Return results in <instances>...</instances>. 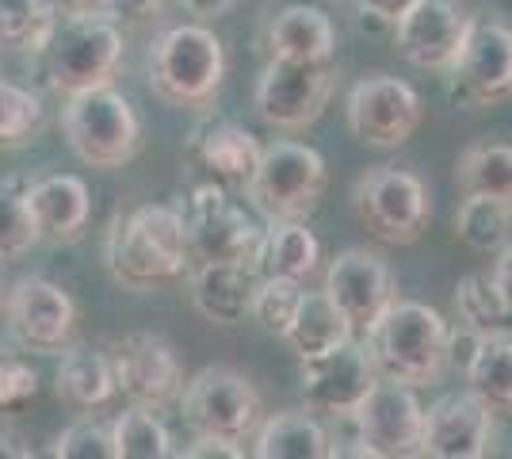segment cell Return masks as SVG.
I'll list each match as a JSON object with an SVG mask.
<instances>
[{"label": "cell", "instance_id": "obj_1", "mask_svg": "<svg viewBox=\"0 0 512 459\" xmlns=\"http://www.w3.org/2000/svg\"><path fill=\"white\" fill-rule=\"evenodd\" d=\"M104 257L111 280L127 291H153L180 280L192 261L184 215L176 203H146L107 226Z\"/></svg>", "mask_w": 512, "mask_h": 459}, {"label": "cell", "instance_id": "obj_2", "mask_svg": "<svg viewBox=\"0 0 512 459\" xmlns=\"http://www.w3.org/2000/svg\"><path fill=\"white\" fill-rule=\"evenodd\" d=\"M448 333L440 310L428 303H394L363 329V349L383 379L428 387L451 368Z\"/></svg>", "mask_w": 512, "mask_h": 459}, {"label": "cell", "instance_id": "obj_3", "mask_svg": "<svg viewBox=\"0 0 512 459\" xmlns=\"http://www.w3.org/2000/svg\"><path fill=\"white\" fill-rule=\"evenodd\" d=\"M123 31L107 12H58L43 43L46 85L62 96L111 85L123 66Z\"/></svg>", "mask_w": 512, "mask_h": 459}, {"label": "cell", "instance_id": "obj_4", "mask_svg": "<svg viewBox=\"0 0 512 459\" xmlns=\"http://www.w3.org/2000/svg\"><path fill=\"white\" fill-rule=\"evenodd\" d=\"M226 77V46L207 23L165 27L150 46V88L172 108L207 104Z\"/></svg>", "mask_w": 512, "mask_h": 459}, {"label": "cell", "instance_id": "obj_5", "mask_svg": "<svg viewBox=\"0 0 512 459\" xmlns=\"http://www.w3.org/2000/svg\"><path fill=\"white\" fill-rule=\"evenodd\" d=\"M62 131L69 150L92 169H123L142 150V123L127 96L111 85L65 96Z\"/></svg>", "mask_w": 512, "mask_h": 459}, {"label": "cell", "instance_id": "obj_6", "mask_svg": "<svg viewBox=\"0 0 512 459\" xmlns=\"http://www.w3.org/2000/svg\"><path fill=\"white\" fill-rule=\"evenodd\" d=\"M329 188V165L314 146L279 138L260 150L245 196L264 219H310Z\"/></svg>", "mask_w": 512, "mask_h": 459}, {"label": "cell", "instance_id": "obj_7", "mask_svg": "<svg viewBox=\"0 0 512 459\" xmlns=\"http://www.w3.org/2000/svg\"><path fill=\"white\" fill-rule=\"evenodd\" d=\"M180 417L195 437H222L245 444L264 417V398L249 375L226 364H211L184 383Z\"/></svg>", "mask_w": 512, "mask_h": 459}, {"label": "cell", "instance_id": "obj_8", "mask_svg": "<svg viewBox=\"0 0 512 459\" xmlns=\"http://www.w3.org/2000/svg\"><path fill=\"white\" fill-rule=\"evenodd\" d=\"M352 207L363 230L383 245L421 241L432 219V203H428V188L421 184V176L409 169H394V165L367 169L356 180Z\"/></svg>", "mask_w": 512, "mask_h": 459}, {"label": "cell", "instance_id": "obj_9", "mask_svg": "<svg viewBox=\"0 0 512 459\" xmlns=\"http://www.w3.org/2000/svg\"><path fill=\"white\" fill-rule=\"evenodd\" d=\"M180 215L188 230L195 261H237L256 268V249H260V226H256L245 207L237 203L226 184H195L188 196H180Z\"/></svg>", "mask_w": 512, "mask_h": 459}, {"label": "cell", "instance_id": "obj_10", "mask_svg": "<svg viewBox=\"0 0 512 459\" xmlns=\"http://www.w3.org/2000/svg\"><path fill=\"white\" fill-rule=\"evenodd\" d=\"M344 119L360 146L398 150L417 134L425 108H421V96L413 85L390 77V73H375V77H363L352 85L348 100H344Z\"/></svg>", "mask_w": 512, "mask_h": 459}, {"label": "cell", "instance_id": "obj_11", "mask_svg": "<svg viewBox=\"0 0 512 459\" xmlns=\"http://www.w3.org/2000/svg\"><path fill=\"white\" fill-rule=\"evenodd\" d=\"M360 437L363 459H413L421 456L425 440V406L417 398V387L383 379L371 387L363 406L348 417Z\"/></svg>", "mask_w": 512, "mask_h": 459}, {"label": "cell", "instance_id": "obj_12", "mask_svg": "<svg viewBox=\"0 0 512 459\" xmlns=\"http://www.w3.org/2000/svg\"><path fill=\"white\" fill-rule=\"evenodd\" d=\"M4 318L8 337L35 356H62L77 333V303L50 276H20L4 299Z\"/></svg>", "mask_w": 512, "mask_h": 459}, {"label": "cell", "instance_id": "obj_13", "mask_svg": "<svg viewBox=\"0 0 512 459\" xmlns=\"http://www.w3.org/2000/svg\"><path fill=\"white\" fill-rule=\"evenodd\" d=\"M337 85V62H283L272 58L256 81V115L276 131H302L318 119Z\"/></svg>", "mask_w": 512, "mask_h": 459}, {"label": "cell", "instance_id": "obj_14", "mask_svg": "<svg viewBox=\"0 0 512 459\" xmlns=\"http://www.w3.org/2000/svg\"><path fill=\"white\" fill-rule=\"evenodd\" d=\"M451 100L459 108H493L512 96V27L470 20L459 58L451 62Z\"/></svg>", "mask_w": 512, "mask_h": 459}, {"label": "cell", "instance_id": "obj_15", "mask_svg": "<svg viewBox=\"0 0 512 459\" xmlns=\"http://www.w3.org/2000/svg\"><path fill=\"white\" fill-rule=\"evenodd\" d=\"M111 368H115V387L130 406L146 410H165L180 402L184 391V364L161 333H127L123 341L111 345Z\"/></svg>", "mask_w": 512, "mask_h": 459}, {"label": "cell", "instance_id": "obj_16", "mask_svg": "<svg viewBox=\"0 0 512 459\" xmlns=\"http://www.w3.org/2000/svg\"><path fill=\"white\" fill-rule=\"evenodd\" d=\"M299 364V387L306 410L333 417V421L356 414L363 398L371 394V387L379 383V372L356 337L337 345V349L321 352V356H306Z\"/></svg>", "mask_w": 512, "mask_h": 459}, {"label": "cell", "instance_id": "obj_17", "mask_svg": "<svg viewBox=\"0 0 512 459\" xmlns=\"http://www.w3.org/2000/svg\"><path fill=\"white\" fill-rule=\"evenodd\" d=\"M325 295L341 306L344 318L363 333L398 299V284H394L390 264L375 249L352 245V249L337 253L325 268Z\"/></svg>", "mask_w": 512, "mask_h": 459}, {"label": "cell", "instance_id": "obj_18", "mask_svg": "<svg viewBox=\"0 0 512 459\" xmlns=\"http://www.w3.org/2000/svg\"><path fill=\"white\" fill-rule=\"evenodd\" d=\"M493 452V410L470 391L444 394L425 410L421 456L482 459Z\"/></svg>", "mask_w": 512, "mask_h": 459}, {"label": "cell", "instance_id": "obj_19", "mask_svg": "<svg viewBox=\"0 0 512 459\" xmlns=\"http://www.w3.org/2000/svg\"><path fill=\"white\" fill-rule=\"evenodd\" d=\"M470 16L459 12L451 0H413L406 16L394 23V39L409 66L417 69H451L467 39Z\"/></svg>", "mask_w": 512, "mask_h": 459}, {"label": "cell", "instance_id": "obj_20", "mask_svg": "<svg viewBox=\"0 0 512 459\" xmlns=\"http://www.w3.org/2000/svg\"><path fill=\"white\" fill-rule=\"evenodd\" d=\"M31 215L39 241L50 245H77L88 230L92 199L88 184L73 173H50L31 180Z\"/></svg>", "mask_w": 512, "mask_h": 459}, {"label": "cell", "instance_id": "obj_21", "mask_svg": "<svg viewBox=\"0 0 512 459\" xmlns=\"http://www.w3.org/2000/svg\"><path fill=\"white\" fill-rule=\"evenodd\" d=\"M260 150L264 146L256 142V134H249L230 119H203L188 138V157L226 188L249 184L256 161H260Z\"/></svg>", "mask_w": 512, "mask_h": 459}, {"label": "cell", "instance_id": "obj_22", "mask_svg": "<svg viewBox=\"0 0 512 459\" xmlns=\"http://www.w3.org/2000/svg\"><path fill=\"white\" fill-rule=\"evenodd\" d=\"M260 284L253 264L199 261L192 272V303L211 326H241L253 310V291Z\"/></svg>", "mask_w": 512, "mask_h": 459}, {"label": "cell", "instance_id": "obj_23", "mask_svg": "<svg viewBox=\"0 0 512 459\" xmlns=\"http://www.w3.org/2000/svg\"><path fill=\"white\" fill-rule=\"evenodd\" d=\"M268 50L283 62H337V27L318 4H287L268 23Z\"/></svg>", "mask_w": 512, "mask_h": 459}, {"label": "cell", "instance_id": "obj_24", "mask_svg": "<svg viewBox=\"0 0 512 459\" xmlns=\"http://www.w3.org/2000/svg\"><path fill=\"white\" fill-rule=\"evenodd\" d=\"M321 261L318 238L306 230L302 219H268L256 249V276H272V280H295L306 284Z\"/></svg>", "mask_w": 512, "mask_h": 459}, {"label": "cell", "instance_id": "obj_25", "mask_svg": "<svg viewBox=\"0 0 512 459\" xmlns=\"http://www.w3.org/2000/svg\"><path fill=\"white\" fill-rule=\"evenodd\" d=\"M54 394L62 398L69 410H81V414L104 410L107 402L119 394L111 356L100 349H88V345L62 349V364L54 372Z\"/></svg>", "mask_w": 512, "mask_h": 459}, {"label": "cell", "instance_id": "obj_26", "mask_svg": "<svg viewBox=\"0 0 512 459\" xmlns=\"http://www.w3.org/2000/svg\"><path fill=\"white\" fill-rule=\"evenodd\" d=\"M253 456L260 459H329L333 440L310 414L279 410L260 417L253 433Z\"/></svg>", "mask_w": 512, "mask_h": 459}, {"label": "cell", "instance_id": "obj_27", "mask_svg": "<svg viewBox=\"0 0 512 459\" xmlns=\"http://www.w3.org/2000/svg\"><path fill=\"white\" fill-rule=\"evenodd\" d=\"M356 337V326L344 318V310L329 295L321 291H302V303L295 310V322L283 333V341L291 345V352L306 360V356H321V352L337 349L344 341Z\"/></svg>", "mask_w": 512, "mask_h": 459}, {"label": "cell", "instance_id": "obj_28", "mask_svg": "<svg viewBox=\"0 0 512 459\" xmlns=\"http://www.w3.org/2000/svg\"><path fill=\"white\" fill-rule=\"evenodd\" d=\"M455 184L463 196H490L512 203V146H501V142L467 146L455 165Z\"/></svg>", "mask_w": 512, "mask_h": 459}, {"label": "cell", "instance_id": "obj_29", "mask_svg": "<svg viewBox=\"0 0 512 459\" xmlns=\"http://www.w3.org/2000/svg\"><path fill=\"white\" fill-rule=\"evenodd\" d=\"M455 314L478 337H512V306L493 287L490 272H470L455 284Z\"/></svg>", "mask_w": 512, "mask_h": 459}, {"label": "cell", "instance_id": "obj_30", "mask_svg": "<svg viewBox=\"0 0 512 459\" xmlns=\"http://www.w3.org/2000/svg\"><path fill=\"white\" fill-rule=\"evenodd\" d=\"M463 375L467 391L478 394L493 414L512 410V337H482Z\"/></svg>", "mask_w": 512, "mask_h": 459}, {"label": "cell", "instance_id": "obj_31", "mask_svg": "<svg viewBox=\"0 0 512 459\" xmlns=\"http://www.w3.org/2000/svg\"><path fill=\"white\" fill-rule=\"evenodd\" d=\"M39 245L35 215H31V180L0 176V261H20Z\"/></svg>", "mask_w": 512, "mask_h": 459}, {"label": "cell", "instance_id": "obj_32", "mask_svg": "<svg viewBox=\"0 0 512 459\" xmlns=\"http://www.w3.org/2000/svg\"><path fill=\"white\" fill-rule=\"evenodd\" d=\"M512 203L490 196H463L455 211V238L474 253H497L509 241Z\"/></svg>", "mask_w": 512, "mask_h": 459}, {"label": "cell", "instance_id": "obj_33", "mask_svg": "<svg viewBox=\"0 0 512 459\" xmlns=\"http://www.w3.org/2000/svg\"><path fill=\"white\" fill-rule=\"evenodd\" d=\"M54 16V0H0V54H39Z\"/></svg>", "mask_w": 512, "mask_h": 459}, {"label": "cell", "instance_id": "obj_34", "mask_svg": "<svg viewBox=\"0 0 512 459\" xmlns=\"http://www.w3.org/2000/svg\"><path fill=\"white\" fill-rule=\"evenodd\" d=\"M111 437H115V459H165L176 456L172 433L157 410L146 406H130L127 414L111 421Z\"/></svg>", "mask_w": 512, "mask_h": 459}, {"label": "cell", "instance_id": "obj_35", "mask_svg": "<svg viewBox=\"0 0 512 459\" xmlns=\"http://www.w3.org/2000/svg\"><path fill=\"white\" fill-rule=\"evenodd\" d=\"M43 131V100L23 85L0 81V150H20Z\"/></svg>", "mask_w": 512, "mask_h": 459}, {"label": "cell", "instance_id": "obj_36", "mask_svg": "<svg viewBox=\"0 0 512 459\" xmlns=\"http://www.w3.org/2000/svg\"><path fill=\"white\" fill-rule=\"evenodd\" d=\"M299 303H302V284L260 276V284H256V291H253V310H249V318H253L268 337H279V341H283V333L295 322Z\"/></svg>", "mask_w": 512, "mask_h": 459}, {"label": "cell", "instance_id": "obj_37", "mask_svg": "<svg viewBox=\"0 0 512 459\" xmlns=\"http://www.w3.org/2000/svg\"><path fill=\"white\" fill-rule=\"evenodd\" d=\"M39 394V372L12 337H0V417L20 414Z\"/></svg>", "mask_w": 512, "mask_h": 459}, {"label": "cell", "instance_id": "obj_38", "mask_svg": "<svg viewBox=\"0 0 512 459\" xmlns=\"http://www.w3.org/2000/svg\"><path fill=\"white\" fill-rule=\"evenodd\" d=\"M50 456L58 459H115V437H111V425L104 421H73L69 429H62L54 437Z\"/></svg>", "mask_w": 512, "mask_h": 459}, {"label": "cell", "instance_id": "obj_39", "mask_svg": "<svg viewBox=\"0 0 512 459\" xmlns=\"http://www.w3.org/2000/svg\"><path fill=\"white\" fill-rule=\"evenodd\" d=\"M176 456L188 459H241L245 456V444L237 440H222V437H195L188 448H180Z\"/></svg>", "mask_w": 512, "mask_h": 459}, {"label": "cell", "instance_id": "obj_40", "mask_svg": "<svg viewBox=\"0 0 512 459\" xmlns=\"http://www.w3.org/2000/svg\"><path fill=\"white\" fill-rule=\"evenodd\" d=\"M413 0H356V8H360L363 23H383V27H394V23L406 16V8Z\"/></svg>", "mask_w": 512, "mask_h": 459}, {"label": "cell", "instance_id": "obj_41", "mask_svg": "<svg viewBox=\"0 0 512 459\" xmlns=\"http://www.w3.org/2000/svg\"><path fill=\"white\" fill-rule=\"evenodd\" d=\"M165 8V0H104V12L111 20H150Z\"/></svg>", "mask_w": 512, "mask_h": 459}, {"label": "cell", "instance_id": "obj_42", "mask_svg": "<svg viewBox=\"0 0 512 459\" xmlns=\"http://www.w3.org/2000/svg\"><path fill=\"white\" fill-rule=\"evenodd\" d=\"M478 345H482V337H478L474 329H467L463 322H459V329H451V333H448V356H451V364L467 368L470 356L478 352Z\"/></svg>", "mask_w": 512, "mask_h": 459}, {"label": "cell", "instance_id": "obj_43", "mask_svg": "<svg viewBox=\"0 0 512 459\" xmlns=\"http://www.w3.org/2000/svg\"><path fill=\"white\" fill-rule=\"evenodd\" d=\"M493 287L501 291V299L512 306V241H505L501 249H497V261H493Z\"/></svg>", "mask_w": 512, "mask_h": 459}, {"label": "cell", "instance_id": "obj_44", "mask_svg": "<svg viewBox=\"0 0 512 459\" xmlns=\"http://www.w3.org/2000/svg\"><path fill=\"white\" fill-rule=\"evenodd\" d=\"M0 459H35V448L23 433L0 425Z\"/></svg>", "mask_w": 512, "mask_h": 459}, {"label": "cell", "instance_id": "obj_45", "mask_svg": "<svg viewBox=\"0 0 512 459\" xmlns=\"http://www.w3.org/2000/svg\"><path fill=\"white\" fill-rule=\"evenodd\" d=\"M192 16H199V20H218V16H226V12H234L237 0H180Z\"/></svg>", "mask_w": 512, "mask_h": 459}, {"label": "cell", "instance_id": "obj_46", "mask_svg": "<svg viewBox=\"0 0 512 459\" xmlns=\"http://www.w3.org/2000/svg\"><path fill=\"white\" fill-rule=\"evenodd\" d=\"M54 12H104V0H54Z\"/></svg>", "mask_w": 512, "mask_h": 459}]
</instances>
